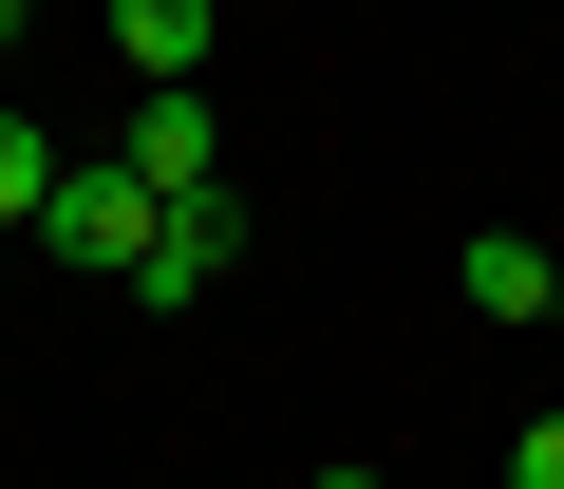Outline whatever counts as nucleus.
Masks as SVG:
<instances>
[{
	"label": "nucleus",
	"mask_w": 564,
	"mask_h": 489,
	"mask_svg": "<svg viewBox=\"0 0 564 489\" xmlns=\"http://www.w3.org/2000/svg\"><path fill=\"white\" fill-rule=\"evenodd\" d=\"M151 226H170V207L132 188V151H113V170H57V207H39V244H57V264H113V283L151 264Z\"/></svg>",
	"instance_id": "f257e3e1"
},
{
	"label": "nucleus",
	"mask_w": 564,
	"mask_h": 489,
	"mask_svg": "<svg viewBox=\"0 0 564 489\" xmlns=\"http://www.w3.org/2000/svg\"><path fill=\"white\" fill-rule=\"evenodd\" d=\"M226 244H245V188H188V207L151 226V264H132V302H207V283H226Z\"/></svg>",
	"instance_id": "f03ea898"
},
{
	"label": "nucleus",
	"mask_w": 564,
	"mask_h": 489,
	"mask_svg": "<svg viewBox=\"0 0 564 489\" xmlns=\"http://www.w3.org/2000/svg\"><path fill=\"white\" fill-rule=\"evenodd\" d=\"M113 151H132V188H151V207L226 188V151H207V95H132V132H113Z\"/></svg>",
	"instance_id": "7ed1b4c3"
},
{
	"label": "nucleus",
	"mask_w": 564,
	"mask_h": 489,
	"mask_svg": "<svg viewBox=\"0 0 564 489\" xmlns=\"http://www.w3.org/2000/svg\"><path fill=\"white\" fill-rule=\"evenodd\" d=\"M452 283H470V320H545L564 302V244H508L489 226V244H452Z\"/></svg>",
	"instance_id": "20e7f679"
},
{
	"label": "nucleus",
	"mask_w": 564,
	"mask_h": 489,
	"mask_svg": "<svg viewBox=\"0 0 564 489\" xmlns=\"http://www.w3.org/2000/svg\"><path fill=\"white\" fill-rule=\"evenodd\" d=\"M207 20H226V0H113V57H132L151 95H188V76H207Z\"/></svg>",
	"instance_id": "39448f33"
},
{
	"label": "nucleus",
	"mask_w": 564,
	"mask_h": 489,
	"mask_svg": "<svg viewBox=\"0 0 564 489\" xmlns=\"http://www.w3.org/2000/svg\"><path fill=\"white\" fill-rule=\"evenodd\" d=\"M57 170H76V151H57L39 113H0V226H20V244H39V207H57Z\"/></svg>",
	"instance_id": "423d86ee"
},
{
	"label": "nucleus",
	"mask_w": 564,
	"mask_h": 489,
	"mask_svg": "<svg viewBox=\"0 0 564 489\" xmlns=\"http://www.w3.org/2000/svg\"><path fill=\"white\" fill-rule=\"evenodd\" d=\"M508 489H564V414H545V433H527V452H508Z\"/></svg>",
	"instance_id": "0eeeda50"
},
{
	"label": "nucleus",
	"mask_w": 564,
	"mask_h": 489,
	"mask_svg": "<svg viewBox=\"0 0 564 489\" xmlns=\"http://www.w3.org/2000/svg\"><path fill=\"white\" fill-rule=\"evenodd\" d=\"M302 489H377V470H302Z\"/></svg>",
	"instance_id": "6e6552de"
},
{
	"label": "nucleus",
	"mask_w": 564,
	"mask_h": 489,
	"mask_svg": "<svg viewBox=\"0 0 564 489\" xmlns=\"http://www.w3.org/2000/svg\"><path fill=\"white\" fill-rule=\"evenodd\" d=\"M0 39H20V0H0Z\"/></svg>",
	"instance_id": "1a4fd4ad"
},
{
	"label": "nucleus",
	"mask_w": 564,
	"mask_h": 489,
	"mask_svg": "<svg viewBox=\"0 0 564 489\" xmlns=\"http://www.w3.org/2000/svg\"><path fill=\"white\" fill-rule=\"evenodd\" d=\"M545 320H564V302H545Z\"/></svg>",
	"instance_id": "9d476101"
}]
</instances>
